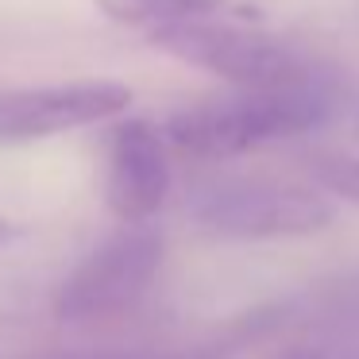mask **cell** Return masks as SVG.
I'll return each mask as SVG.
<instances>
[{"mask_svg": "<svg viewBox=\"0 0 359 359\" xmlns=\"http://www.w3.org/2000/svg\"><path fill=\"white\" fill-rule=\"evenodd\" d=\"M340 109L332 74L274 89H236L232 97L189 104L166 120V140L194 158H232L255 147L317 132Z\"/></svg>", "mask_w": 359, "mask_h": 359, "instance_id": "6da1fadb", "label": "cell"}, {"mask_svg": "<svg viewBox=\"0 0 359 359\" xmlns=\"http://www.w3.org/2000/svg\"><path fill=\"white\" fill-rule=\"evenodd\" d=\"M147 39L182 62L232 81L236 89H274L320 78V66L305 50L266 32H251L248 20H194L151 27Z\"/></svg>", "mask_w": 359, "mask_h": 359, "instance_id": "7a4b0ae2", "label": "cell"}, {"mask_svg": "<svg viewBox=\"0 0 359 359\" xmlns=\"http://www.w3.org/2000/svg\"><path fill=\"white\" fill-rule=\"evenodd\" d=\"M194 220L224 240H282L313 236L332 224V205L320 194L290 182L224 178L209 182L189 197Z\"/></svg>", "mask_w": 359, "mask_h": 359, "instance_id": "3957f363", "label": "cell"}, {"mask_svg": "<svg viewBox=\"0 0 359 359\" xmlns=\"http://www.w3.org/2000/svg\"><path fill=\"white\" fill-rule=\"evenodd\" d=\"M158 266H163V236L155 228L132 224L124 232L109 236L58 286V320L81 325V320H101L132 309L155 282Z\"/></svg>", "mask_w": 359, "mask_h": 359, "instance_id": "277c9868", "label": "cell"}, {"mask_svg": "<svg viewBox=\"0 0 359 359\" xmlns=\"http://www.w3.org/2000/svg\"><path fill=\"white\" fill-rule=\"evenodd\" d=\"M132 89L120 81H70V86L4 89L0 93V143H32L47 135L120 116Z\"/></svg>", "mask_w": 359, "mask_h": 359, "instance_id": "5b68a950", "label": "cell"}, {"mask_svg": "<svg viewBox=\"0 0 359 359\" xmlns=\"http://www.w3.org/2000/svg\"><path fill=\"white\" fill-rule=\"evenodd\" d=\"M170 194L166 135L151 120H124L109 132L104 201L128 224H143L163 209Z\"/></svg>", "mask_w": 359, "mask_h": 359, "instance_id": "8992f818", "label": "cell"}, {"mask_svg": "<svg viewBox=\"0 0 359 359\" xmlns=\"http://www.w3.org/2000/svg\"><path fill=\"white\" fill-rule=\"evenodd\" d=\"M112 20L132 27H163V24H194V20H255V8L243 0H101Z\"/></svg>", "mask_w": 359, "mask_h": 359, "instance_id": "52a82bcc", "label": "cell"}, {"mask_svg": "<svg viewBox=\"0 0 359 359\" xmlns=\"http://www.w3.org/2000/svg\"><path fill=\"white\" fill-rule=\"evenodd\" d=\"M313 178L320 189L359 205V155H325L313 163Z\"/></svg>", "mask_w": 359, "mask_h": 359, "instance_id": "ba28073f", "label": "cell"}, {"mask_svg": "<svg viewBox=\"0 0 359 359\" xmlns=\"http://www.w3.org/2000/svg\"><path fill=\"white\" fill-rule=\"evenodd\" d=\"M232 344H212V348H197V351H178V355H151V359H228Z\"/></svg>", "mask_w": 359, "mask_h": 359, "instance_id": "9c48e42d", "label": "cell"}, {"mask_svg": "<svg viewBox=\"0 0 359 359\" xmlns=\"http://www.w3.org/2000/svg\"><path fill=\"white\" fill-rule=\"evenodd\" d=\"M20 232H24L20 224H12V220L0 217V251L8 248V243H16V240H20Z\"/></svg>", "mask_w": 359, "mask_h": 359, "instance_id": "30bf717a", "label": "cell"}, {"mask_svg": "<svg viewBox=\"0 0 359 359\" xmlns=\"http://www.w3.org/2000/svg\"><path fill=\"white\" fill-rule=\"evenodd\" d=\"M355 359H359V355H355Z\"/></svg>", "mask_w": 359, "mask_h": 359, "instance_id": "8fae6325", "label": "cell"}]
</instances>
